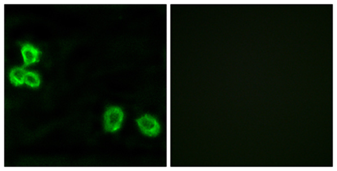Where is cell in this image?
<instances>
[{"label":"cell","instance_id":"277c9868","mask_svg":"<svg viewBox=\"0 0 337 171\" xmlns=\"http://www.w3.org/2000/svg\"><path fill=\"white\" fill-rule=\"evenodd\" d=\"M27 71L24 67H14L10 72V80L15 87L23 85Z\"/></svg>","mask_w":337,"mask_h":171},{"label":"cell","instance_id":"7a4b0ae2","mask_svg":"<svg viewBox=\"0 0 337 171\" xmlns=\"http://www.w3.org/2000/svg\"><path fill=\"white\" fill-rule=\"evenodd\" d=\"M136 123L143 134L149 137H156L161 131V127L155 117L150 114H145L144 116L136 119Z\"/></svg>","mask_w":337,"mask_h":171},{"label":"cell","instance_id":"5b68a950","mask_svg":"<svg viewBox=\"0 0 337 171\" xmlns=\"http://www.w3.org/2000/svg\"><path fill=\"white\" fill-rule=\"evenodd\" d=\"M24 83L31 88H39V86L41 84L40 76L36 72L27 71L25 74V78H24Z\"/></svg>","mask_w":337,"mask_h":171},{"label":"cell","instance_id":"3957f363","mask_svg":"<svg viewBox=\"0 0 337 171\" xmlns=\"http://www.w3.org/2000/svg\"><path fill=\"white\" fill-rule=\"evenodd\" d=\"M21 53L24 59V66L23 67H27L33 63L38 62L40 61V55L41 52L37 48L34 47L33 45L25 44L21 46Z\"/></svg>","mask_w":337,"mask_h":171},{"label":"cell","instance_id":"6da1fadb","mask_svg":"<svg viewBox=\"0 0 337 171\" xmlns=\"http://www.w3.org/2000/svg\"><path fill=\"white\" fill-rule=\"evenodd\" d=\"M124 112L121 107H107L103 115V128L107 133H114L120 129L124 121Z\"/></svg>","mask_w":337,"mask_h":171}]
</instances>
